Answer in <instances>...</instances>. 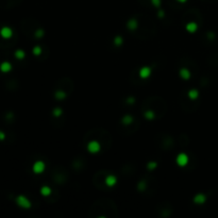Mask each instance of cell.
<instances>
[{"label": "cell", "instance_id": "cell-16", "mask_svg": "<svg viewBox=\"0 0 218 218\" xmlns=\"http://www.w3.org/2000/svg\"><path fill=\"white\" fill-rule=\"evenodd\" d=\"M149 74H150V69L147 68V67H145L144 69H141V77H147V76H149Z\"/></svg>", "mask_w": 218, "mask_h": 218}, {"label": "cell", "instance_id": "cell-11", "mask_svg": "<svg viewBox=\"0 0 218 218\" xmlns=\"http://www.w3.org/2000/svg\"><path fill=\"white\" fill-rule=\"evenodd\" d=\"M11 69H12V65L9 62H3L0 65V70L2 71V72H9Z\"/></svg>", "mask_w": 218, "mask_h": 218}, {"label": "cell", "instance_id": "cell-14", "mask_svg": "<svg viewBox=\"0 0 218 218\" xmlns=\"http://www.w3.org/2000/svg\"><path fill=\"white\" fill-rule=\"evenodd\" d=\"M181 76H182L184 79H188L190 78V71L187 70V69H181Z\"/></svg>", "mask_w": 218, "mask_h": 218}, {"label": "cell", "instance_id": "cell-13", "mask_svg": "<svg viewBox=\"0 0 218 218\" xmlns=\"http://www.w3.org/2000/svg\"><path fill=\"white\" fill-rule=\"evenodd\" d=\"M132 121H133V117H131V115H127V116H125V118L123 119V125H127V126L131 125Z\"/></svg>", "mask_w": 218, "mask_h": 218}, {"label": "cell", "instance_id": "cell-7", "mask_svg": "<svg viewBox=\"0 0 218 218\" xmlns=\"http://www.w3.org/2000/svg\"><path fill=\"white\" fill-rule=\"evenodd\" d=\"M16 203H17L19 206H21V208H24V209H29L31 206L30 201H29L25 196H18V197L16 198Z\"/></svg>", "mask_w": 218, "mask_h": 218}, {"label": "cell", "instance_id": "cell-8", "mask_svg": "<svg viewBox=\"0 0 218 218\" xmlns=\"http://www.w3.org/2000/svg\"><path fill=\"white\" fill-rule=\"evenodd\" d=\"M0 35L2 36L3 39H9L13 35V31H12L9 27H3V28H1V30H0Z\"/></svg>", "mask_w": 218, "mask_h": 218}, {"label": "cell", "instance_id": "cell-12", "mask_svg": "<svg viewBox=\"0 0 218 218\" xmlns=\"http://www.w3.org/2000/svg\"><path fill=\"white\" fill-rule=\"evenodd\" d=\"M106 184H108V186L111 187L113 185H115V183H116V178L112 175H109V176L106 177Z\"/></svg>", "mask_w": 218, "mask_h": 218}, {"label": "cell", "instance_id": "cell-4", "mask_svg": "<svg viewBox=\"0 0 218 218\" xmlns=\"http://www.w3.org/2000/svg\"><path fill=\"white\" fill-rule=\"evenodd\" d=\"M108 176H109V173H106V170H101V171H98V173L95 175L94 179H93L94 185H95L97 188H99V190H108V188H110V187L108 186L106 182V177H108Z\"/></svg>", "mask_w": 218, "mask_h": 218}, {"label": "cell", "instance_id": "cell-18", "mask_svg": "<svg viewBox=\"0 0 218 218\" xmlns=\"http://www.w3.org/2000/svg\"><path fill=\"white\" fill-rule=\"evenodd\" d=\"M41 50H42V49H41L39 47H35V48H34V50H33V52H34V54H35V56H39V52H41Z\"/></svg>", "mask_w": 218, "mask_h": 218}, {"label": "cell", "instance_id": "cell-2", "mask_svg": "<svg viewBox=\"0 0 218 218\" xmlns=\"http://www.w3.org/2000/svg\"><path fill=\"white\" fill-rule=\"evenodd\" d=\"M143 111H151L154 114L155 118L163 117L167 111V104L165 100L161 97H150L147 98L143 103Z\"/></svg>", "mask_w": 218, "mask_h": 218}, {"label": "cell", "instance_id": "cell-15", "mask_svg": "<svg viewBox=\"0 0 218 218\" xmlns=\"http://www.w3.org/2000/svg\"><path fill=\"white\" fill-rule=\"evenodd\" d=\"M15 56H16L17 59H24V58H25V52H24L22 50H17V51L15 52Z\"/></svg>", "mask_w": 218, "mask_h": 218}, {"label": "cell", "instance_id": "cell-21", "mask_svg": "<svg viewBox=\"0 0 218 218\" xmlns=\"http://www.w3.org/2000/svg\"><path fill=\"white\" fill-rule=\"evenodd\" d=\"M181 1H185V0H181Z\"/></svg>", "mask_w": 218, "mask_h": 218}, {"label": "cell", "instance_id": "cell-10", "mask_svg": "<svg viewBox=\"0 0 218 218\" xmlns=\"http://www.w3.org/2000/svg\"><path fill=\"white\" fill-rule=\"evenodd\" d=\"M45 168V164L42 162V161H39V162H36L34 165H33V171L35 173H42L43 170Z\"/></svg>", "mask_w": 218, "mask_h": 218}, {"label": "cell", "instance_id": "cell-9", "mask_svg": "<svg viewBox=\"0 0 218 218\" xmlns=\"http://www.w3.org/2000/svg\"><path fill=\"white\" fill-rule=\"evenodd\" d=\"M187 161H188V158H187V155L184 154V153H181V154H179V155H178V158H177V163H178L180 166L186 165Z\"/></svg>", "mask_w": 218, "mask_h": 218}, {"label": "cell", "instance_id": "cell-5", "mask_svg": "<svg viewBox=\"0 0 218 218\" xmlns=\"http://www.w3.org/2000/svg\"><path fill=\"white\" fill-rule=\"evenodd\" d=\"M52 178L54 180V182L62 184L67 179V173L65 171V169H63L62 167H58L52 173Z\"/></svg>", "mask_w": 218, "mask_h": 218}, {"label": "cell", "instance_id": "cell-20", "mask_svg": "<svg viewBox=\"0 0 218 218\" xmlns=\"http://www.w3.org/2000/svg\"><path fill=\"white\" fill-rule=\"evenodd\" d=\"M4 137H5V135H4L3 132H0V141H2V139H4Z\"/></svg>", "mask_w": 218, "mask_h": 218}, {"label": "cell", "instance_id": "cell-6", "mask_svg": "<svg viewBox=\"0 0 218 218\" xmlns=\"http://www.w3.org/2000/svg\"><path fill=\"white\" fill-rule=\"evenodd\" d=\"M101 144L97 141H91L87 143V149L89 150L91 152H98L101 150Z\"/></svg>", "mask_w": 218, "mask_h": 218}, {"label": "cell", "instance_id": "cell-1", "mask_svg": "<svg viewBox=\"0 0 218 218\" xmlns=\"http://www.w3.org/2000/svg\"><path fill=\"white\" fill-rule=\"evenodd\" d=\"M88 215L89 217H117L118 208L113 200L101 198L93 203Z\"/></svg>", "mask_w": 218, "mask_h": 218}, {"label": "cell", "instance_id": "cell-19", "mask_svg": "<svg viewBox=\"0 0 218 218\" xmlns=\"http://www.w3.org/2000/svg\"><path fill=\"white\" fill-rule=\"evenodd\" d=\"M201 197H202L201 195H199V196H197V197L195 198V201H196V202H203L204 198H203V199H201Z\"/></svg>", "mask_w": 218, "mask_h": 218}, {"label": "cell", "instance_id": "cell-17", "mask_svg": "<svg viewBox=\"0 0 218 218\" xmlns=\"http://www.w3.org/2000/svg\"><path fill=\"white\" fill-rule=\"evenodd\" d=\"M41 192H42L43 195H49L50 193H51V190L50 188H48V187H43L42 190H41Z\"/></svg>", "mask_w": 218, "mask_h": 218}, {"label": "cell", "instance_id": "cell-3", "mask_svg": "<svg viewBox=\"0 0 218 218\" xmlns=\"http://www.w3.org/2000/svg\"><path fill=\"white\" fill-rule=\"evenodd\" d=\"M74 82H72V80L69 79V78L65 77V78H62L61 80L58 81L56 91H63V93H65L66 95H68V94H70L71 91H74Z\"/></svg>", "mask_w": 218, "mask_h": 218}]
</instances>
